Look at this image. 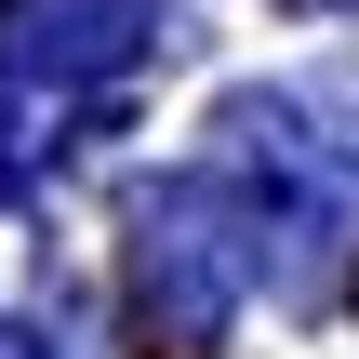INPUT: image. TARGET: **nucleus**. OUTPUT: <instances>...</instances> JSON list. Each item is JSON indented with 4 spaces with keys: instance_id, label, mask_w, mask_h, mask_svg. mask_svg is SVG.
Wrapping results in <instances>:
<instances>
[{
    "instance_id": "obj_1",
    "label": "nucleus",
    "mask_w": 359,
    "mask_h": 359,
    "mask_svg": "<svg viewBox=\"0 0 359 359\" xmlns=\"http://www.w3.org/2000/svg\"><path fill=\"white\" fill-rule=\"evenodd\" d=\"M240 280H253V213L213 173H173V187L133 200V333H147V359H213L240 320Z\"/></svg>"
},
{
    "instance_id": "obj_3",
    "label": "nucleus",
    "mask_w": 359,
    "mask_h": 359,
    "mask_svg": "<svg viewBox=\"0 0 359 359\" xmlns=\"http://www.w3.org/2000/svg\"><path fill=\"white\" fill-rule=\"evenodd\" d=\"M13 173H27V147H13V120H0V200H13Z\"/></svg>"
},
{
    "instance_id": "obj_2",
    "label": "nucleus",
    "mask_w": 359,
    "mask_h": 359,
    "mask_svg": "<svg viewBox=\"0 0 359 359\" xmlns=\"http://www.w3.org/2000/svg\"><path fill=\"white\" fill-rule=\"evenodd\" d=\"M147 0H0V80L27 93H80V80H120L147 53Z\"/></svg>"
},
{
    "instance_id": "obj_4",
    "label": "nucleus",
    "mask_w": 359,
    "mask_h": 359,
    "mask_svg": "<svg viewBox=\"0 0 359 359\" xmlns=\"http://www.w3.org/2000/svg\"><path fill=\"white\" fill-rule=\"evenodd\" d=\"M0 359H40V346H27V333H13V320H0Z\"/></svg>"
}]
</instances>
